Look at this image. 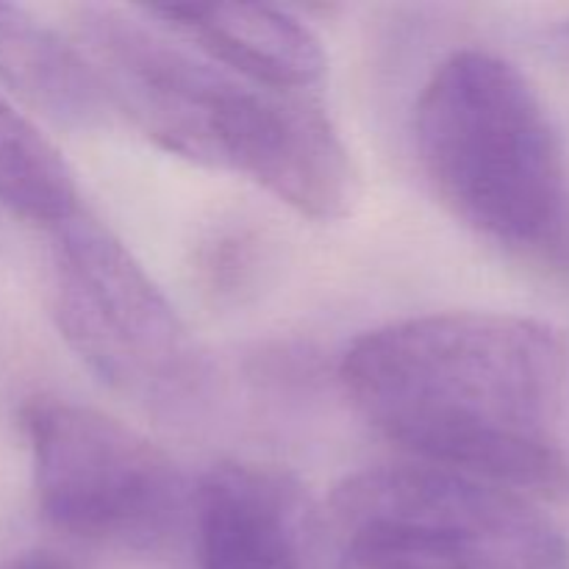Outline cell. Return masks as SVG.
I'll use <instances>...</instances> for the list:
<instances>
[{
    "mask_svg": "<svg viewBox=\"0 0 569 569\" xmlns=\"http://www.w3.org/2000/svg\"><path fill=\"white\" fill-rule=\"evenodd\" d=\"M339 378L356 411L420 465L520 495L569 483L567 359L545 322L498 311L389 322L350 345Z\"/></svg>",
    "mask_w": 569,
    "mask_h": 569,
    "instance_id": "obj_1",
    "label": "cell"
},
{
    "mask_svg": "<svg viewBox=\"0 0 569 569\" xmlns=\"http://www.w3.org/2000/svg\"><path fill=\"white\" fill-rule=\"evenodd\" d=\"M78 42L106 100L156 144L192 164L242 176L311 220H342L359 172L331 114L306 92L248 81L167 28L83 6Z\"/></svg>",
    "mask_w": 569,
    "mask_h": 569,
    "instance_id": "obj_2",
    "label": "cell"
},
{
    "mask_svg": "<svg viewBox=\"0 0 569 569\" xmlns=\"http://www.w3.org/2000/svg\"><path fill=\"white\" fill-rule=\"evenodd\" d=\"M417 159L445 209L495 248L569 270V178L537 89L503 56L456 50L415 111Z\"/></svg>",
    "mask_w": 569,
    "mask_h": 569,
    "instance_id": "obj_3",
    "label": "cell"
},
{
    "mask_svg": "<svg viewBox=\"0 0 569 569\" xmlns=\"http://www.w3.org/2000/svg\"><path fill=\"white\" fill-rule=\"evenodd\" d=\"M50 306L72 353L117 395L170 420L206 406L198 339L131 250L81 211L56 228Z\"/></svg>",
    "mask_w": 569,
    "mask_h": 569,
    "instance_id": "obj_4",
    "label": "cell"
},
{
    "mask_svg": "<svg viewBox=\"0 0 569 569\" xmlns=\"http://www.w3.org/2000/svg\"><path fill=\"white\" fill-rule=\"evenodd\" d=\"M44 520L89 542L150 548L181 522L187 481L176 461L126 422L64 400L22 411Z\"/></svg>",
    "mask_w": 569,
    "mask_h": 569,
    "instance_id": "obj_5",
    "label": "cell"
},
{
    "mask_svg": "<svg viewBox=\"0 0 569 569\" xmlns=\"http://www.w3.org/2000/svg\"><path fill=\"white\" fill-rule=\"evenodd\" d=\"M337 537L400 531L448 539L498 569H565L567 542L550 517L515 489L431 465L370 467L339 483L331 500Z\"/></svg>",
    "mask_w": 569,
    "mask_h": 569,
    "instance_id": "obj_6",
    "label": "cell"
},
{
    "mask_svg": "<svg viewBox=\"0 0 569 569\" xmlns=\"http://www.w3.org/2000/svg\"><path fill=\"white\" fill-rule=\"evenodd\" d=\"M203 569H320L322 515L289 470L226 461L192 495Z\"/></svg>",
    "mask_w": 569,
    "mask_h": 569,
    "instance_id": "obj_7",
    "label": "cell"
},
{
    "mask_svg": "<svg viewBox=\"0 0 569 569\" xmlns=\"http://www.w3.org/2000/svg\"><path fill=\"white\" fill-rule=\"evenodd\" d=\"M144 14L214 64L261 87L309 92L326 72L320 37L270 6L170 3Z\"/></svg>",
    "mask_w": 569,
    "mask_h": 569,
    "instance_id": "obj_8",
    "label": "cell"
},
{
    "mask_svg": "<svg viewBox=\"0 0 569 569\" xmlns=\"http://www.w3.org/2000/svg\"><path fill=\"white\" fill-rule=\"evenodd\" d=\"M0 83L53 122L72 128L98 122L109 103L83 50L6 3H0Z\"/></svg>",
    "mask_w": 569,
    "mask_h": 569,
    "instance_id": "obj_9",
    "label": "cell"
},
{
    "mask_svg": "<svg viewBox=\"0 0 569 569\" xmlns=\"http://www.w3.org/2000/svg\"><path fill=\"white\" fill-rule=\"evenodd\" d=\"M0 203L28 220L61 222L78 214L76 176L56 144L0 98Z\"/></svg>",
    "mask_w": 569,
    "mask_h": 569,
    "instance_id": "obj_10",
    "label": "cell"
},
{
    "mask_svg": "<svg viewBox=\"0 0 569 569\" xmlns=\"http://www.w3.org/2000/svg\"><path fill=\"white\" fill-rule=\"evenodd\" d=\"M337 539L342 569H498L481 553L448 539L398 531H356Z\"/></svg>",
    "mask_w": 569,
    "mask_h": 569,
    "instance_id": "obj_11",
    "label": "cell"
},
{
    "mask_svg": "<svg viewBox=\"0 0 569 569\" xmlns=\"http://www.w3.org/2000/svg\"><path fill=\"white\" fill-rule=\"evenodd\" d=\"M0 569H81L70 556L56 553V550H26V553L11 556Z\"/></svg>",
    "mask_w": 569,
    "mask_h": 569,
    "instance_id": "obj_12",
    "label": "cell"
}]
</instances>
